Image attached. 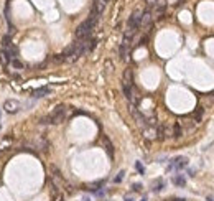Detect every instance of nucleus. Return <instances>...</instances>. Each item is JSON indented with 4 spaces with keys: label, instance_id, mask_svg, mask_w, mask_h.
Returning <instances> with one entry per match:
<instances>
[{
    "label": "nucleus",
    "instance_id": "obj_1",
    "mask_svg": "<svg viewBox=\"0 0 214 201\" xmlns=\"http://www.w3.org/2000/svg\"><path fill=\"white\" fill-rule=\"evenodd\" d=\"M99 17H101V15H97V13L92 10L87 20L83 22V23H81V25L78 27V30H76V40H87V38H91L92 30H94V27H96Z\"/></svg>",
    "mask_w": 214,
    "mask_h": 201
},
{
    "label": "nucleus",
    "instance_id": "obj_14",
    "mask_svg": "<svg viewBox=\"0 0 214 201\" xmlns=\"http://www.w3.org/2000/svg\"><path fill=\"white\" fill-rule=\"evenodd\" d=\"M173 137H181V125H180V124L176 122L175 124V130H173Z\"/></svg>",
    "mask_w": 214,
    "mask_h": 201
},
{
    "label": "nucleus",
    "instance_id": "obj_8",
    "mask_svg": "<svg viewBox=\"0 0 214 201\" xmlns=\"http://www.w3.org/2000/svg\"><path fill=\"white\" fill-rule=\"evenodd\" d=\"M50 92H51V89L46 88V86H43V88L33 89L31 91V96H33V97H43V96H46V94H50Z\"/></svg>",
    "mask_w": 214,
    "mask_h": 201
},
{
    "label": "nucleus",
    "instance_id": "obj_11",
    "mask_svg": "<svg viewBox=\"0 0 214 201\" xmlns=\"http://www.w3.org/2000/svg\"><path fill=\"white\" fill-rule=\"evenodd\" d=\"M171 181H173V185L180 186V188H183V186L186 185V178H184L183 175H173V178H171Z\"/></svg>",
    "mask_w": 214,
    "mask_h": 201
},
{
    "label": "nucleus",
    "instance_id": "obj_16",
    "mask_svg": "<svg viewBox=\"0 0 214 201\" xmlns=\"http://www.w3.org/2000/svg\"><path fill=\"white\" fill-rule=\"evenodd\" d=\"M123 175H125V171H119V175L115 176V178H114V181H115V183H120V181H122V178H123Z\"/></svg>",
    "mask_w": 214,
    "mask_h": 201
},
{
    "label": "nucleus",
    "instance_id": "obj_3",
    "mask_svg": "<svg viewBox=\"0 0 214 201\" xmlns=\"http://www.w3.org/2000/svg\"><path fill=\"white\" fill-rule=\"evenodd\" d=\"M66 119V107L64 106H58L51 114H48L45 119H43V124H59Z\"/></svg>",
    "mask_w": 214,
    "mask_h": 201
},
{
    "label": "nucleus",
    "instance_id": "obj_4",
    "mask_svg": "<svg viewBox=\"0 0 214 201\" xmlns=\"http://www.w3.org/2000/svg\"><path fill=\"white\" fill-rule=\"evenodd\" d=\"M188 165V158L186 157H176L171 160V163L168 165V170H181Z\"/></svg>",
    "mask_w": 214,
    "mask_h": 201
},
{
    "label": "nucleus",
    "instance_id": "obj_9",
    "mask_svg": "<svg viewBox=\"0 0 214 201\" xmlns=\"http://www.w3.org/2000/svg\"><path fill=\"white\" fill-rule=\"evenodd\" d=\"M106 3H107V0H96L94 2V8L92 10L97 13V15H101V13L104 12V8H106Z\"/></svg>",
    "mask_w": 214,
    "mask_h": 201
},
{
    "label": "nucleus",
    "instance_id": "obj_13",
    "mask_svg": "<svg viewBox=\"0 0 214 201\" xmlns=\"http://www.w3.org/2000/svg\"><path fill=\"white\" fill-rule=\"evenodd\" d=\"M10 63H12V66H13V68H15V69H22V68H23V63H22V61L18 59V58H15V59H12Z\"/></svg>",
    "mask_w": 214,
    "mask_h": 201
},
{
    "label": "nucleus",
    "instance_id": "obj_15",
    "mask_svg": "<svg viewBox=\"0 0 214 201\" xmlns=\"http://www.w3.org/2000/svg\"><path fill=\"white\" fill-rule=\"evenodd\" d=\"M163 186H165V183H163V181H161V180H158V183L155 185L153 191H155V193H158V191H161V190H163Z\"/></svg>",
    "mask_w": 214,
    "mask_h": 201
},
{
    "label": "nucleus",
    "instance_id": "obj_2",
    "mask_svg": "<svg viewBox=\"0 0 214 201\" xmlns=\"http://www.w3.org/2000/svg\"><path fill=\"white\" fill-rule=\"evenodd\" d=\"M140 20H142V12L135 10L127 22V28H125V36L127 38H132L137 33V30L140 28Z\"/></svg>",
    "mask_w": 214,
    "mask_h": 201
},
{
    "label": "nucleus",
    "instance_id": "obj_17",
    "mask_svg": "<svg viewBox=\"0 0 214 201\" xmlns=\"http://www.w3.org/2000/svg\"><path fill=\"white\" fill-rule=\"evenodd\" d=\"M135 168L139 170V173H142V175L145 173V168H143V165H142L140 162H137V163H135Z\"/></svg>",
    "mask_w": 214,
    "mask_h": 201
},
{
    "label": "nucleus",
    "instance_id": "obj_20",
    "mask_svg": "<svg viewBox=\"0 0 214 201\" xmlns=\"http://www.w3.org/2000/svg\"><path fill=\"white\" fill-rule=\"evenodd\" d=\"M140 188H142L140 183H135V185H134V191H140Z\"/></svg>",
    "mask_w": 214,
    "mask_h": 201
},
{
    "label": "nucleus",
    "instance_id": "obj_24",
    "mask_svg": "<svg viewBox=\"0 0 214 201\" xmlns=\"http://www.w3.org/2000/svg\"><path fill=\"white\" fill-rule=\"evenodd\" d=\"M84 201H91V199H84Z\"/></svg>",
    "mask_w": 214,
    "mask_h": 201
},
{
    "label": "nucleus",
    "instance_id": "obj_12",
    "mask_svg": "<svg viewBox=\"0 0 214 201\" xmlns=\"http://www.w3.org/2000/svg\"><path fill=\"white\" fill-rule=\"evenodd\" d=\"M102 142H104V145H106V150H107V154H109V157H112L114 155V147H112V143H111V140L104 135L102 137Z\"/></svg>",
    "mask_w": 214,
    "mask_h": 201
},
{
    "label": "nucleus",
    "instance_id": "obj_7",
    "mask_svg": "<svg viewBox=\"0 0 214 201\" xmlns=\"http://www.w3.org/2000/svg\"><path fill=\"white\" fill-rule=\"evenodd\" d=\"M130 40H132V38L123 36V41H122V45H120V58H122V59H127V55H128V46H130Z\"/></svg>",
    "mask_w": 214,
    "mask_h": 201
},
{
    "label": "nucleus",
    "instance_id": "obj_21",
    "mask_svg": "<svg viewBox=\"0 0 214 201\" xmlns=\"http://www.w3.org/2000/svg\"><path fill=\"white\" fill-rule=\"evenodd\" d=\"M173 201H186V199H183V198H178V199H173Z\"/></svg>",
    "mask_w": 214,
    "mask_h": 201
},
{
    "label": "nucleus",
    "instance_id": "obj_19",
    "mask_svg": "<svg viewBox=\"0 0 214 201\" xmlns=\"http://www.w3.org/2000/svg\"><path fill=\"white\" fill-rule=\"evenodd\" d=\"M145 2L148 3L150 7H156V5H158V0H145Z\"/></svg>",
    "mask_w": 214,
    "mask_h": 201
},
{
    "label": "nucleus",
    "instance_id": "obj_23",
    "mask_svg": "<svg viewBox=\"0 0 214 201\" xmlns=\"http://www.w3.org/2000/svg\"><path fill=\"white\" fill-rule=\"evenodd\" d=\"M142 201H147V198H143V199H142Z\"/></svg>",
    "mask_w": 214,
    "mask_h": 201
},
{
    "label": "nucleus",
    "instance_id": "obj_10",
    "mask_svg": "<svg viewBox=\"0 0 214 201\" xmlns=\"http://www.w3.org/2000/svg\"><path fill=\"white\" fill-rule=\"evenodd\" d=\"M150 22H151V13H150V10H145V12H142L140 27H147V25H150Z\"/></svg>",
    "mask_w": 214,
    "mask_h": 201
},
{
    "label": "nucleus",
    "instance_id": "obj_22",
    "mask_svg": "<svg viewBox=\"0 0 214 201\" xmlns=\"http://www.w3.org/2000/svg\"><path fill=\"white\" fill-rule=\"evenodd\" d=\"M125 201H134V199H130V198H127V199H125Z\"/></svg>",
    "mask_w": 214,
    "mask_h": 201
},
{
    "label": "nucleus",
    "instance_id": "obj_18",
    "mask_svg": "<svg viewBox=\"0 0 214 201\" xmlns=\"http://www.w3.org/2000/svg\"><path fill=\"white\" fill-rule=\"evenodd\" d=\"M201 114H203V109H201V107H199V109H198V112H194V114H193V116H194V117H196V122L199 121V119H201Z\"/></svg>",
    "mask_w": 214,
    "mask_h": 201
},
{
    "label": "nucleus",
    "instance_id": "obj_6",
    "mask_svg": "<svg viewBox=\"0 0 214 201\" xmlns=\"http://www.w3.org/2000/svg\"><path fill=\"white\" fill-rule=\"evenodd\" d=\"M123 88H134V74L130 68H127L123 73Z\"/></svg>",
    "mask_w": 214,
    "mask_h": 201
},
{
    "label": "nucleus",
    "instance_id": "obj_5",
    "mask_svg": "<svg viewBox=\"0 0 214 201\" xmlns=\"http://www.w3.org/2000/svg\"><path fill=\"white\" fill-rule=\"evenodd\" d=\"M3 109H5L8 114H15V112H18V109H20V104L13 99H7L5 102H3Z\"/></svg>",
    "mask_w": 214,
    "mask_h": 201
}]
</instances>
